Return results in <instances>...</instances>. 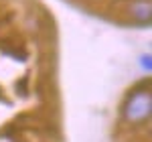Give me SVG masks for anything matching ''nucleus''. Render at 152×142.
<instances>
[{
  "label": "nucleus",
  "mask_w": 152,
  "mask_h": 142,
  "mask_svg": "<svg viewBox=\"0 0 152 142\" xmlns=\"http://www.w3.org/2000/svg\"><path fill=\"white\" fill-rule=\"evenodd\" d=\"M124 120L132 124V126H140L144 122H148L152 116V95L150 89L146 87H138L126 97V104L122 110Z\"/></svg>",
  "instance_id": "1"
},
{
  "label": "nucleus",
  "mask_w": 152,
  "mask_h": 142,
  "mask_svg": "<svg viewBox=\"0 0 152 142\" xmlns=\"http://www.w3.org/2000/svg\"><path fill=\"white\" fill-rule=\"evenodd\" d=\"M130 14L136 18V20H150V0H134L130 4Z\"/></svg>",
  "instance_id": "2"
},
{
  "label": "nucleus",
  "mask_w": 152,
  "mask_h": 142,
  "mask_svg": "<svg viewBox=\"0 0 152 142\" xmlns=\"http://www.w3.org/2000/svg\"><path fill=\"white\" fill-rule=\"evenodd\" d=\"M150 61H152V57H150V53H146V55H142V57H140V63H142V69L150 71Z\"/></svg>",
  "instance_id": "3"
}]
</instances>
